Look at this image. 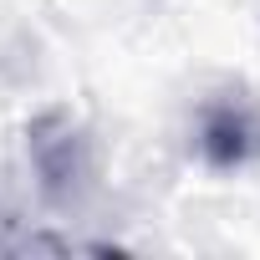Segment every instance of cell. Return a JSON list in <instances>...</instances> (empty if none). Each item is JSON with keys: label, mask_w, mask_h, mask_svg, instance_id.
Here are the masks:
<instances>
[{"label": "cell", "mask_w": 260, "mask_h": 260, "mask_svg": "<svg viewBox=\"0 0 260 260\" xmlns=\"http://www.w3.org/2000/svg\"><path fill=\"white\" fill-rule=\"evenodd\" d=\"M199 148L214 169H240L245 158L260 153V117L250 102H209L199 122Z\"/></svg>", "instance_id": "6da1fadb"}]
</instances>
